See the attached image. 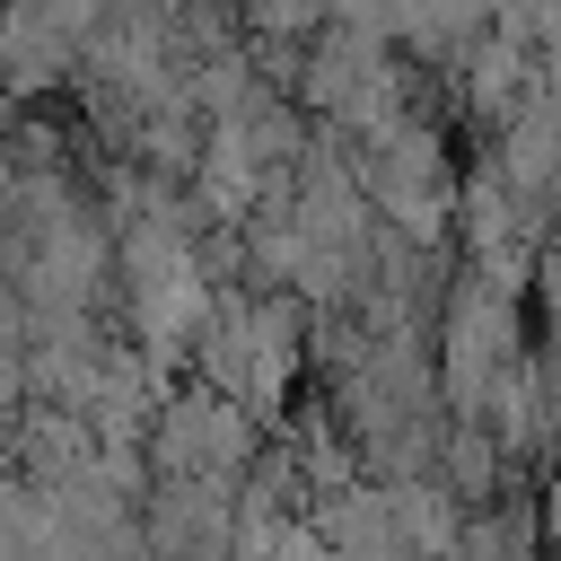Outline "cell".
Here are the masks:
<instances>
[{"mask_svg": "<svg viewBox=\"0 0 561 561\" xmlns=\"http://www.w3.org/2000/svg\"><path fill=\"white\" fill-rule=\"evenodd\" d=\"M333 9L324 0H245V26L254 35H280V44H298V35H316Z\"/></svg>", "mask_w": 561, "mask_h": 561, "instance_id": "1", "label": "cell"}]
</instances>
